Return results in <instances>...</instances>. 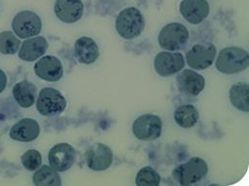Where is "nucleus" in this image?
<instances>
[{"label": "nucleus", "mask_w": 249, "mask_h": 186, "mask_svg": "<svg viewBox=\"0 0 249 186\" xmlns=\"http://www.w3.org/2000/svg\"><path fill=\"white\" fill-rule=\"evenodd\" d=\"M249 65V53L240 47H226L218 54L216 68L219 73L234 75L248 69Z\"/></svg>", "instance_id": "nucleus-1"}, {"label": "nucleus", "mask_w": 249, "mask_h": 186, "mask_svg": "<svg viewBox=\"0 0 249 186\" xmlns=\"http://www.w3.org/2000/svg\"><path fill=\"white\" fill-rule=\"evenodd\" d=\"M115 27L118 34L124 39L138 37L145 29V19L135 7H127L117 16Z\"/></svg>", "instance_id": "nucleus-2"}, {"label": "nucleus", "mask_w": 249, "mask_h": 186, "mask_svg": "<svg viewBox=\"0 0 249 186\" xmlns=\"http://www.w3.org/2000/svg\"><path fill=\"white\" fill-rule=\"evenodd\" d=\"M208 173L207 163L200 157H192L186 163L180 164L173 171L174 179L180 186H193Z\"/></svg>", "instance_id": "nucleus-3"}, {"label": "nucleus", "mask_w": 249, "mask_h": 186, "mask_svg": "<svg viewBox=\"0 0 249 186\" xmlns=\"http://www.w3.org/2000/svg\"><path fill=\"white\" fill-rule=\"evenodd\" d=\"M189 39V31L178 22H172L165 25L158 34L159 46L169 52L181 50Z\"/></svg>", "instance_id": "nucleus-4"}, {"label": "nucleus", "mask_w": 249, "mask_h": 186, "mask_svg": "<svg viewBox=\"0 0 249 186\" xmlns=\"http://www.w3.org/2000/svg\"><path fill=\"white\" fill-rule=\"evenodd\" d=\"M66 108V99L54 88H43L36 99V110L44 117L61 115Z\"/></svg>", "instance_id": "nucleus-5"}, {"label": "nucleus", "mask_w": 249, "mask_h": 186, "mask_svg": "<svg viewBox=\"0 0 249 186\" xmlns=\"http://www.w3.org/2000/svg\"><path fill=\"white\" fill-rule=\"evenodd\" d=\"M162 128L163 124L158 116L147 114L135 120L132 125V133L139 140L152 141L161 137Z\"/></svg>", "instance_id": "nucleus-6"}, {"label": "nucleus", "mask_w": 249, "mask_h": 186, "mask_svg": "<svg viewBox=\"0 0 249 186\" xmlns=\"http://www.w3.org/2000/svg\"><path fill=\"white\" fill-rule=\"evenodd\" d=\"M12 27L19 38H29L38 35L41 31V19L32 11H21L13 19Z\"/></svg>", "instance_id": "nucleus-7"}, {"label": "nucleus", "mask_w": 249, "mask_h": 186, "mask_svg": "<svg viewBox=\"0 0 249 186\" xmlns=\"http://www.w3.org/2000/svg\"><path fill=\"white\" fill-rule=\"evenodd\" d=\"M217 54L216 46L210 44H196L186 53L188 65L194 70H205L215 61Z\"/></svg>", "instance_id": "nucleus-8"}, {"label": "nucleus", "mask_w": 249, "mask_h": 186, "mask_svg": "<svg viewBox=\"0 0 249 186\" xmlns=\"http://www.w3.org/2000/svg\"><path fill=\"white\" fill-rule=\"evenodd\" d=\"M48 160L50 166L57 172H65L73 166L76 160V151L69 143H59L50 149Z\"/></svg>", "instance_id": "nucleus-9"}, {"label": "nucleus", "mask_w": 249, "mask_h": 186, "mask_svg": "<svg viewBox=\"0 0 249 186\" xmlns=\"http://www.w3.org/2000/svg\"><path fill=\"white\" fill-rule=\"evenodd\" d=\"M155 69L160 77H170L183 70L184 57L180 53L161 52L155 59Z\"/></svg>", "instance_id": "nucleus-10"}, {"label": "nucleus", "mask_w": 249, "mask_h": 186, "mask_svg": "<svg viewBox=\"0 0 249 186\" xmlns=\"http://www.w3.org/2000/svg\"><path fill=\"white\" fill-rule=\"evenodd\" d=\"M35 74L42 80L56 82L62 79L63 66L58 58L54 56L42 57L34 66Z\"/></svg>", "instance_id": "nucleus-11"}, {"label": "nucleus", "mask_w": 249, "mask_h": 186, "mask_svg": "<svg viewBox=\"0 0 249 186\" xmlns=\"http://www.w3.org/2000/svg\"><path fill=\"white\" fill-rule=\"evenodd\" d=\"M177 85L179 92L188 96H197L205 87V79L198 73L186 69L180 71L177 78Z\"/></svg>", "instance_id": "nucleus-12"}, {"label": "nucleus", "mask_w": 249, "mask_h": 186, "mask_svg": "<svg viewBox=\"0 0 249 186\" xmlns=\"http://www.w3.org/2000/svg\"><path fill=\"white\" fill-rule=\"evenodd\" d=\"M113 161L111 149L104 143H94L87 152V164L93 171H105Z\"/></svg>", "instance_id": "nucleus-13"}, {"label": "nucleus", "mask_w": 249, "mask_h": 186, "mask_svg": "<svg viewBox=\"0 0 249 186\" xmlns=\"http://www.w3.org/2000/svg\"><path fill=\"white\" fill-rule=\"evenodd\" d=\"M179 12L189 23L197 25L209 16L210 6L206 0H182Z\"/></svg>", "instance_id": "nucleus-14"}, {"label": "nucleus", "mask_w": 249, "mask_h": 186, "mask_svg": "<svg viewBox=\"0 0 249 186\" xmlns=\"http://www.w3.org/2000/svg\"><path fill=\"white\" fill-rule=\"evenodd\" d=\"M85 6L82 0H56L54 12L56 16L64 23H75L84 15Z\"/></svg>", "instance_id": "nucleus-15"}, {"label": "nucleus", "mask_w": 249, "mask_h": 186, "mask_svg": "<svg viewBox=\"0 0 249 186\" xmlns=\"http://www.w3.org/2000/svg\"><path fill=\"white\" fill-rule=\"evenodd\" d=\"M48 47V41L43 36H35L26 39L19 48L18 58L23 62H35L45 55Z\"/></svg>", "instance_id": "nucleus-16"}, {"label": "nucleus", "mask_w": 249, "mask_h": 186, "mask_svg": "<svg viewBox=\"0 0 249 186\" xmlns=\"http://www.w3.org/2000/svg\"><path fill=\"white\" fill-rule=\"evenodd\" d=\"M39 134V124L33 119H23L18 122L10 131L11 139L20 142L34 141L38 138Z\"/></svg>", "instance_id": "nucleus-17"}, {"label": "nucleus", "mask_w": 249, "mask_h": 186, "mask_svg": "<svg viewBox=\"0 0 249 186\" xmlns=\"http://www.w3.org/2000/svg\"><path fill=\"white\" fill-rule=\"evenodd\" d=\"M74 55L80 63L89 65L99 59L100 50L94 39L88 36H82L75 42Z\"/></svg>", "instance_id": "nucleus-18"}, {"label": "nucleus", "mask_w": 249, "mask_h": 186, "mask_svg": "<svg viewBox=\"0 0 249 186\" xmlns=\"http://www.w3.org/2000/svg\"><path fill=\"white\" fill-rule=\"evenodd\" d=\"M37 89L36 85L28 80L17 83L13 88V95L18 104L22 108H29L36 100Z\"/></svg>", "instance_id": "nucleus-19"}, {"label": "nucleus", "mask_w": 249, "mask_h": 186, "mask_svg": "<svg viewBox=\"0 0 249 186\" xmlns=\"http://www.w3.org/2000/svg\"><path fill=\"white\" fill-rule=\"evenodd\" d=\"M229 99L232 105L242 112H249V83L239 82L230 88Z\"/></svg>", "instance_id": "nucleus-20"}, {"label": "nucleus", "mask_w": 249, "mask_h": 186, "mask_svg": "<svg viewBox=\"0 0 249 186\" xmlns=\"http://www.w3.org/2000/svg\"><path fill=\"white\" fill-rule=\"evenodd\" d=\"M33 183L36 186H62L59 172L48 165H42L36 169L33 176Z\"/></svg>", "instance_id": "nucleus-21"}, {"label": "nucleus", "mask_w": 249, "mask_h": 186, "mask_svg": "<svg viewBox=\"0 0 249 186\" xmlns=\"http://www.w3.org/2000/svg\"><path fill=\"white\" fill-rule=\"evenodd\" d=\"M174 119L178 126L189 129L197 124L199 114L195 106L186 104L181 105L176 109L174 113Z\"/></svg>", "instance_id": "nucleus-22"}, {"label": "nucleus", "mask_w": 249, "mask_h": 186, "mask_svg": "<svg viewBox=\"0 0 249 186\" xmlns=\"http://www.w3.org/2000/svg\"><path fill=\"white\" fill-rule=\"evenodd\" d=\"M20 48V40L13 31L0 32V54L16 55Z\"/></svg>", "instance_id": "nucleus-23"}, {"label": "nucleus", "mask_w": 249, "mask_h": 186, "mask_svg": "<svg viewBox=\"0 0 249 186\" xmlns=\"http://www.w3.org/2000/svg\"><path fill=\"white\" fill-rule=\"evenodd\" d=\"M160 182V175L151 166L141 168L135 179V184L137 186H158Z\"/></svg>", "instance_id": "nucleus-24"}, {"label": "nucleus", "mask_w": 249, "mask_h": 186, "mask_svg": "<svg viewBox=\"0 0 249 186\" xmlns=\"http://www.w3.org/2000/svg\"><path fill=\"white\" fill-rule=\"evenodd\" d=\"M21 162L25 169L28 171H35L41 166L42 155L37 150H28L21 156Z\"/></svg>", "instance_id": "nucleus-25"}, {"label": "nucleus", "mask_w": 249, "mask_h": 186, "mask_svg": "<svg viewBox=\"0 0 249 186\" xmlns=\"http://www.w3.org/2000/svg\"><path fill=\"white\" fill-rule=\"evenodd\" d=\"M7 85V76L6 74L0 69V93H2Z\"/></svg>", "instance_id": "nucleus-26"}]
</instances>
